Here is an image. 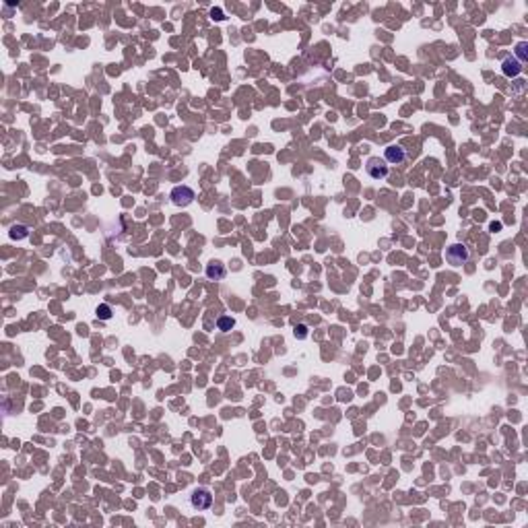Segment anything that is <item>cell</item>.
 Returning <instances> with one entry per match:
<instances>
[{"mask_svg":"<svg viewBox=\"0 0 528 528\" xmlns=\"http://www.w3.org/2000/svg\"><path fill=\"white\" fill-rule=\"evenodd\" d=\"M194 200V190L188 186H176L172 190V202L176 206H188Z\"/></svg>","mask_w":528,"mask_h":528,"instance_id":"obj_3","label":"cell"},{"mask_svg":"<svg viewBox=\"0 0 528 528\" xmlns=\"http://www.w3.org/2000/svg\"><path fill=\"white\" fill-rule=\"evenodd\" d=\"M468 248L464 244H454L448 248V252H446V260L452 264V266H460V264H464L468 260Z\"/></svg>","mask_w":528,"mask_h":528,"instance_id":"obj_2","label":"cell"},{"mask_svg":"<svg viewBox=\"0 0 528 528\" xmlns=\"http://www.w3.org/2000/svg\"><path fill=\"white\" fill-rule=\"evenodd\" d=\"M305 330H308V328H305L303 324H301V326H297V328H295V337H299V339H305Z\"/></svg>","mask_w":528,"mask_h":528,"instance_id":"obj_12","label":"cell"},{"mask_svg":"<svg viewBox=\"0 0 528 528\" xmlns=\"http://www.w3.org/2000/svg\"><path fill=\"white\" fill-rule=\"evenodd\" d=\"M502 71H504L506 77H516V75H520V71H522V64H520L516 58H514V56H510V58L504 60Z\"/></svg>","mask_w":528,"mask_h":528,"instance_id":"obj_7","label":"cell"},{"mask_svg":"<svg viewBox=\"0 0 528 528\" xmlns=\"http://www.w3.org/2000/svg\"><path fill=\"white\" fill-rule=\"evenodd\" d=\"M225 274H227V270H225V266L221 262H211V264H206V276L211 281H223L225 279Z\"/></svg>","mask_w":528,"mask_h":528,"instance_id":"obj_6","label":"cell"},{"mask_svg":"<svg viewBox=\"0 0 528 528\" xmlns=\"http://www.w3.org/2000/svg\"><path fill=\"white\" fill-rule=\"evenodd\" d=\"M217 326H219L221 332H229L235 326V320H233V318H229V316H221L219 320H217Z\"/></svg>","mask_w":528,"mask_h":528,"instance_id":"obj_8","label":"cell"},{"mask_svg":"<svg viewBox=\"0 0 528 528\" xmlns=\"http://www.w3.org/2000/svg\"><path fill=\"white\" fill-rule=\"evenodd\" d=\"M10 238L12 240H23V238H27V227L25 225H12L10 227Z\"/></svg>","mask_w":528,"mask_h":528,"instance_id":"obj_9","label":"cell"},{"mask_svg":"<svg viewBox=\"0 0 528 528\" xmlns=\"http://www.w3.org/2000/svg\"><path fill=\"white\" fill-rule=\"evenodd\" d=\"M97 318H99V320H109V318H112V308H109L107 303H101L99 308H97Z\"/></svg>","mask_w":528,"mask_h":528,"instance_id":"obj_10","label":"cell"},{"mask_svg":"<svg viewBox=\"0 0 528 528\" xmlns=\"http://www.w3.org/2000/svg\"><path fill=\"white\" fill-rule=\"evenodd\" d=\"M526 48H528V46H526V41H522V44H518V48H516V56H518L516 60H518L520 64H522V62H526Z\"/></svg>","mask_w":528,"mask_h":528,"instance_id":"obj_11","label":"cell"},{"mask_svg":"<svg viewBox=\"0 0 528 528\" xmlns=\"http://www.w3.org/2000/svg\"><path fill=\"white\" fill-rule=\"evenodd\" d=\"M211 17L217 19V21H221V19H223V12H221L219 8H213V10H211Z\"/></svg>","mask_w":528,"mask_h":528,"instance_id":"obj_13","label":"cell"},{"mask_svg":"<svg viewBox=\"0 0 528 528\" xmlns=\"http://www.w3.org/2000/svg\"><path fill=\"white\" fill-rule=\"evenodd\" d=\"M190 508L196 510V512H204L213 506V495L208 489H194L192 495H190Z\"/></svg>","mask_w":528,"mask_h":528,"instance_id":"obj_1","label":"cell"},{"mask_svg":"<svg viewBox=\"0 0 528 528\" xmlns=\"http://www.w3.org/2000/svg\"><path fill=\"white\" fill-rule=\"evenodd\" d=\"M367 174L373 177V179H382L388 176V165L380 159H369L367 163Z\"/></svg>","mask_w":528,"mask_h":528,"instance_id":"obj_5","label":"cell"},{"mask_svg":"<svg viewBox=\"0 0 528 528\" xmlns=\"http://www.w3.org/2000/svg\"><path fill=\"white\" fill-rule=\"evenodd\" d=\"M384 157L388 163H394V165H400L402 161L407 159V151L402 149L400 145H390V147H386L384 151Z\"/></svg>","mask_w":528,"mask_h":528,"instance_id":"obj_4","label":"cell"}]
</instances>
